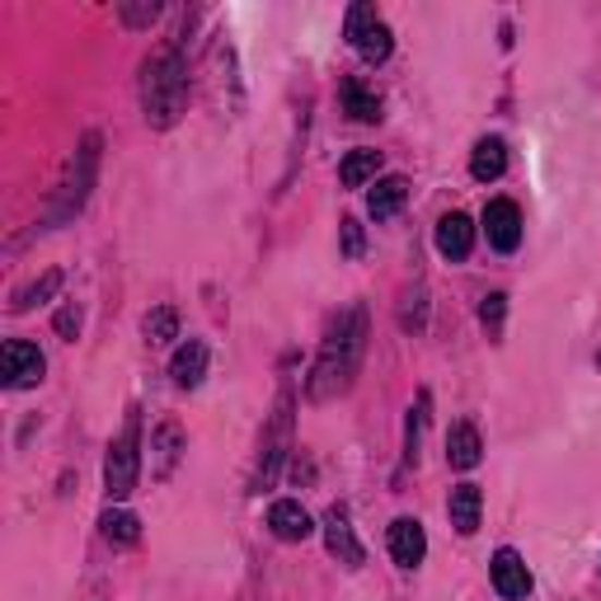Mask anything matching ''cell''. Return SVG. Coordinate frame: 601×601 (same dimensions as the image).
<instances>
[{
	"instance_id": "obj_21",
	"label": "cell",
	"mask_w": 601,
	"mask_h": 601,
	"mask_svg": "<svg viewBox=\"0 0 601 601\" xmlns=\"http://www.w3.org/2000/svg\"><path fill=\"white\" fill-rule=\"evenodd\" d=\"M99 526H103V536H109L113 545H137V540H142V522L132 513H123V507H109Z\"/></svg>"
},
{
	"instance_id": "obj_2",
	"label": "cell",
	"mask_w": 601,
	"mask_h": 601,
	"mask_svg": "<svg viewBox=\"0 0 601 601\" xmlns=\"http://www.w3.org/2000/svg\"><path fill=\"white\" fill-rule=\"evenodd\" d=\"M184 99H188L184 57H179V48H164V52H156L142 66V109H146V123L150 127H170L174 118L184 113Z\"/></svg>"
},
{
	"instance_id": "obj_19",
	"label": "cell",
	"mask_w": 601,
	"mask_h": 601,
	"mask_svg": "<svg viewBox=\"0 0 601 601\" xmlns=\"http://www.w3.org/2000/svg\"><path fill=\"white\" fill-rule=\"evenodd\" d=\"M376 170H381V150H353V156L339 164V184L343 188H363V184L376 179Z\"/></svg>"
},
{
	"instance_id": "obj_11",
	"label": "cell",
	"mask_w": 601,
	"mask_h": 601,
	"mask_svg": "<svg viewBox=\"0 0 601 601\" xmlns=\"http://www.w3.org/2000/svg\"><path fill=\"white\" fill-rule=\"evenodd\" d=\"M268 531H273L278 540H287V545H300V540H310L315 522L296 499H278L273 507H268Z\"/></svg>"
},
{
	"instance_id": "obj_18",
	"label": "cell",
	"mask_w": 601,
	"mask_h": 601,
	"mask_svg": "<svg viewBox=\"0 0 601 601\" xmlns=\"http://www.w3.org/2000/svg\"><path fill=\"white\" fill-rule=\"evenodd\" d=\"M343 113H348L353 123H381V99H376L363 81H343Z\"/></svg>"
},
{
	"instance_id": "obj_13",
	"label": "cell",
	"mask_w": 601,
	"mask_h": 601,
	"mask_svg": "<svg viewBox=\"0 0 601 601\" xmlns=\"http://www.w3.org/2000/svg\"><path fill=\"white\" fill-rule=\"evenodd\" d=\"M479 507H485V493L479 485H456L446 499V513H451V526H456L461 536H475L479 531Z\"/></svg>"
},
{
	"instance_id": "obj_23",
	"label": "cell",
	"mask_w": 601,
	"mask_h": 601,
	"mask_svg": "<svg viewBox=\"0 0 601 601\" xmlns=\"http://www.w3.org/2000/svg\"><path fill=\"white\" fill-rule=\"evenodd\" d=\"M57 287H62V273H57V268H52V273H42V282H34V287H20V292H14L10 306H14V310H28V306H34V300H48Z\"/></svg>"
},
{
	"instance_id": "obj_6",
	"label": "cell",
	"mask_w": 601,
	"mask_h": 601,
	"mask_svg": "<svg viewBox=\"0 0 601 601\" xmlns=\"http://www.w3.org/2000/svg\"><path fill=\"white\" fill-rule=\"evenodd\" d=\"M42 371H48V363H42V353L34 343L10 339L5 348H0V376H5L10 390H34L42 381Z\"/></svg>"
},
{
	"instance_id": "obj_16",
	"label": "cell",
	"mask_w": 601,
	"mask_h": 601,
	"mask_svg": "<svg viewBox=\"0 0 601 601\" xmlns=\"http://www.w3.org/2000/svg\"><path fill=\"white\" fill-rule=\"evenodd\" d=\"M404 198H409V179L404 174H390V179H376V188H371V198H367V212L376 221H385V217H395Z\"/></svg>"
},
{
	"instance_id": "obj_4",
	"label": "cell",
	"mask_w": 601,
	"mask_h": 601,
	"mask_svg": "<svg viewBox=\"0 0 601 601\" xmlns=\"http://www.w3.org/2000/svg\"><path fill=\"white\" fill-rule=\"evenodd\" d=\"M95 170H99V137L89 132V137L81 142V150H75V160L66 164V179H62V188H57V203H52V212H48V225L71 221L75 212H81L85 198H89V184H95Z\"/></svg>"
},
{
	"instance_id": "obj_29",
	"label": "cell",
	"mask_w": 601,
	"mask_h": 601,
	"mask_svg": "<svg viewBox=\"0 0 601 601\" xmlns=\"http://www.w3.org/2000/svg\"><path fill=\"white\" fill-rule=\"evenodd\" d=\"M343 249H348V254H353V259H357V254H363V225H357L353 217H348V221H343Z\"/></svg>"
},
{
	"instance_id": "obj_26",
	"label": "cell",
	"mask_w": 601,
	"mask_h": 601,
	"mask_svg": "<svg viewBox=\"0 0 601 601\" xmlns=\"http://www.w3.org/2000/svg\"><path fill=\"white\" fill-rule=\"evenodd\" d=\"M376 24H381V20H376L371 5H353V10H348V42H363Z\"/></svg>"
},
{
	"instance_id": "obj_9",
	"label": "cell",
	"mask_w": 601,
	"mask_h": 601,
	"mask_svg": "<svg viewBox=\"0 0 601 601\" xmlns=\"http://www.w3.org/2000/svg\"><path fill=\"white\" fill-rule=\"evenodd\" d=\"M428 554V536H424V522L418 517H395L390 522V560L400 568H418Z\"/></svg>"
},
{
	"instance_id": "obj_12",
	"label": "cell",
	"mask_w": 601,
	"mask_h": 601,
	"mask_svg": "<svg viewBox=\"0 0 601 601\" xmlns=\"http://www.w3.org/2000/svg\"><path fill=\"white\" fill-rule=\"evenodd\" d=\"M470 245H475V221L465 212H446L438 221V254L451 263H461L465 254H470Z\"/></svg>"
},
{
	"instance_id": "obj_14",
	"label": "cell",
	"mask_w": 601,
	"mask_h": 601,
	"mask_svg": "<svg viewBox=\"0 0 601 601\" xmlns=\"http://www.w3.org/2000/svg\"><path fill=\"white\" fill-rule=\"evenodd\" d=\"M170 376H174V385H184V390H198V385H203V376H207V343L188 339L184 348L174 353Z\"/></svg>"
},
{
	"instance_id": "obj_7",
	"label": "cell",
	"mask_w": 601,
	"mask_h": 601,
	"mask_svg": "<svg viewBox=\"0 0 601 601\" xmlns=\"http://www.w3.org/2000/svg\"><path fill=\"white\" fill-rule=\"evenodd\" d=\"M324 545H329V554H334L343 568H363V560H367L363 540L353 536V522H348V513H343V507H329V517H324Z\"/></svg>"
},
{
	"instance_id": "obj_15",
	"label": "cell",
	"mask_w": 601,
	"mask_h": 601,
	"mask_svg": "<svg viewBox=\"0 0 601 601\" xmlns=\"http://www.w3.org/2000/svg\"><path fill=\"white\" fill-rule=\"evenodd\" d=\"M479 456H485V442H479L475 424H456L446 432V461L456 465V470H475Z\"/></svg>"
},
{
	"instance_id": "obj_5",
	"label": "cell",
	"mask_w": 601,
	"mask_h": 601,
	"mask_svg": "<svg viewBox=\"0 0 601 601\" xmlns=\"http://www.w3.org/2000/svg\"><path fill=\"white\" fill-rule=\"evenodd\" d=\"M292 451V390L278 395V409H273V424L263 428V442H259V470H254V493H263L268 485L278 479L282 470V456Z\"/></svg>"
},
{
	"instance_id": "obj_3",
	"label": "cell",
	"mask_w": 601,
	"mask_h": 601,
	"mask_svg": "<svg viewBox=\"0 0 601 601\" xmlns=\"http://www.w3.org/2000/svg\"><path fill=\"white\" fill-rule=\"evenodd\" d=\"M137 479H142V414L127 409V424L113 438L109 461H103V493H109L113 503H123V499H132Z\"/></svg>"
},
{
	"instance_id": "obj_27",
	"label": "cell",
	"mask_w": 601,
	"mask_h": 601,
	"mask_svg": "<svg viewBox=\"0 0 601 601\" xmlns=\"http://www.w3.org/2000/svg\"><path fill=\"white\" fill-rule=\"evenodd\" d=\"M503 310H507V296L503 292H489L485 306H479V320H485L489 334H499V329H503Z\"/></svg>"
},
{
	"instance_id": "obj_17",
	"label": "cell",
	"mask_w": 601,
	"mask_h": 601,
	"mask_svg": "<svg viewBox=\"0 0 601 601\" xmlns=\"http://www.w3.org/2000/svg\"><path fill=\"white\" fill-rule=\"evenodd\" d=\"M503 170H507V146L499 137H485L470 156V174L479 184H493V179H503Z\"/></svg>"
},
{
	"instance_id": "obj_28",
	"label": "cell",
	"mask_w": 601,
	"mask_h": 601,
	"mask_svg": "<svg viewBox=\"0 0 601 601\" xmlns=\"http://www.w3.org/2000/svg\"><path fill=\"white\" fill-rule=\"evenodd\" d=\"M75 329H81V306H62V310H57V334L75 339Z\"/></svg>"
},
{
	"instance_id": "obj_25",
	"label": "cell",
	"mask_w": 601,
	"mask_h": 601,
	"mask_svg": "<svg viewBox=\"0 0 601 601\" xmlns=\"http://www.w3.org/2000/svg\"><path fill=\"white\" fill-rule=\"evenodd\" d=\"M353 48H357V57H363V62H385L395 42H390V28H385V24H376L363 42H353Z\"/></svg>"
},
{
	"instance_id": "obj_10",
	"label": "cell",
	"mask_w": 601,
	"mask_h": 601,
	"mask_svg": "<svg viewBox=\"0 0 601 601\" xmlns=\"http://www.w3.org/2000/svg\"><path fill=\"white\" fill-rule=\"evenodd\" d=\"M493 588L507 601H526L531 597V568L522 564L517 550H499L493 554Z\"/></svg>"
},
{
	"instance_id": "obj_8",
	"label": "cell",
	"mask_w": 601,
	"mask_h": 601,
	"mask_svg": "<svg viewBox=\"0 0 601 601\" xmlns=\"http://www.w3.org/2000/svg\"><path fill=\"white\" fill-rule=\"evenodd\" d=\"M485 235H489L493 249L513 254V249L522 245V212H517V203L493 198V203L485 207Z\"/></svg>"
},
{
	"instance_id": "obj_22",
	"label": "cell",
	"mask_w": 601,
	"mask_h": 601,
	"mask_svg": "<svg viewBox=\"0 0 601 601\" xmlns=\"http://www.w3.org/2000/svg\"><path fill=\"white\" fill-rule=\"evenodd\" d=\"M424 428H428V395H418L409 409V428H404V461L418 465V446H424Z\"/></svg>"
},
{
	"instance_id": "obj_1",
	"label": "cell",
	"mask_w": 601,
	"mask_h": 601,
	"mask_svg": "<svg viewBox=\"0 0 601 601\" xmlns=\"http://www.w3.org/2000/svg\"><path fill=\"white\" fill-rule=\"evenodd\" d=\"M363 353H367V310L353 306L343 310L324 334V348L315 357V371H310V400H334L353 385L357 367H363Z\"/></svg>"
},
{
	"instance_id": "obj_24",
	"label": "cell",
	"mask_w": 601,
	"mask_h": 601,
	"mask_svg": "<svg viewBox=\"0 0 601 601\" xmlns=\"http://www.w3.org/2000/svg\"><path fill=\"white\" fill-rule=\"evenodd\" d=\"M146 339H150V343H170V339H179V315H174L170 306L150 310V315H146Z\"/></svg>"
},
{
	"instance_id": "obj_20",
	"label": "cell",
	"mask_w": 601,
	"mask_h": 601,
	"mask_svg": "<svg viewBox=\"0 0 601 601\" xmlns=\"http://www.w3.org/2000/svg\"><path fill=\"white\" fill-rule=\"evenodd\" d=\"M179 446H184V432H179V424H160L156 428V438H150V451H156V479H164L174 470V461H179Z\"/></svg>"
}]
</instances>
